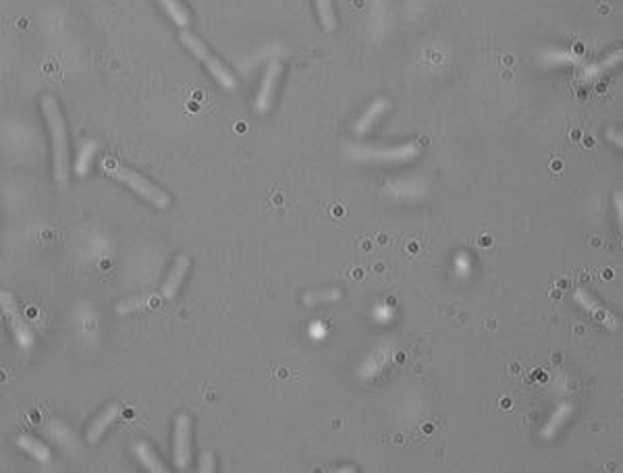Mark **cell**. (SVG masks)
Instances as JSON below:
<instances>
[{
	"label": "cell",
	"instance_id": "1",
	"mask_svg": "<svg viewBox=\"0 0 623 473\" xmlns=\"http://www.w3.org/2000/svg\"><path fill=\"white\" fill-rule=\"evenodd\" d=\"M40 108L46 121L50 141H52V175L56 185H67L71 177V154H69V133L65 114L61 111L56 98L44 96L40 102Z\"/></svg>",
	"mask_w": 623,
	"mask_h": 473
},
{
	"label": "cell",
	"instance_id": "2",
	"mask_svg": "<svg viewBox=\"0 0 623 473\" xmlns=\"http://www.w3.org/2000/svg\"><path fill=\"white\" fill-rule=\"evenodd\" d=\"M102 171L108 177L123 183L125 187H129L136 195H139L141 200H146L150 205H154L158 210H166L171 205V195L162 187H158L154 180L139 175L138 171H133V168H129L125 164H118L116 160H111V158L102 160Z\"/></svg>",
	"mask_w": 623,
	"mask_h": 473
},
{
	"label": "cell",
	"instance_id": "3",
	"mask_svg": "<svg viewBox=\"0 0 623 473\" xmlns=\"http://www.w3.org/2000/svg\"><path fill=\"white\" fill-rule=\"evenodd\" d=\"M349 160L358 164H407L420 156L417 143H401V146H349L347 154Z\"/></svg>",
	"mask_w": 623,
	"mask_h": 473
},
{
	"label": "cell",
	"instance_id": "4",
	"mask_svg": "<svg viewBox=\"0 0 623 473\" xmlns=\"http://www.w3.org/2000/svg\"><path fill=\"white\" fill-rule=\"evenodd\" d=\"M191 419L187 413H179L175 417L173 428V461L179 472H189L191 467Z\"/></svg>",
	"mask_w": 623,
	"mask_h": 473
},
{
	"label": "cell",
	"instance_id": "5",
	"mask_svg": "<svg viewBox=\"0 0 623 473\" xmlns=\"http://www.w3.org/2000/svg\"><path fill=\"white\" fill-rule=\"evenodd\" d=\"M280 75H283V65L278 61H270L260 79V88L255 93V111L260 114L270 113L275 98H277L278 83H280Z\"/></svg>",
	"mask_w": 623,
	"mask_h": 473
},
{
	"label": "cell",
	"instance_id": "6",
	"mask_svg": "<svg viewBox=\"0 0 623 473\" xmlns=\"http://www.w3.org/2000/svg\"><path fill=\"white\" fill-rule=\"evenodd\" d=\"M387 198L397 200V202H417L424 200L428 193V183L417 177H405V179L389 180L385 187Z\"/></svg>",
	"mask_w": 623,
	"mask_h": 473
},
{
	"label": "cell",
	"instance_id": "7",
	"mask_svg": "<svg viewBox=\"0 0 623 473\" xmlns=\"http://www.w3.org/2000/svg\"><path fill=\"white\" fill-rule=\"evenodd\" d=\"M118 415H121V405L108 403V405L104 407V409L93 417L92 422H90V426H88V429H86V440H88L90 444H98V442L102 440V436L106 434V429L111 428L116 419H118Z\"/></svg>",
	"mask_w": 623,
	"mask_h": 473
},
{
	"label": "cell",
	"instance_id": "8",
	"mask_svg": "<svg viewBox=\"0 0 623 473\" xmlns=\"http://www.w3.org/2000/svg\"><path fill=\"white\" fill-rule=\"evenodd\" d=\"M189 266H191V262H189L187 255H177V258H175L171 270H168L166 278H164V283H162L161 293L164 299L171 301V299H175V297L179 295L181 287H183L185 276H187V272H189Z\"/></svg>",
	"mask_w": 623,
	"mask_h": 473
},
{
	"label": "cell",
	"instance_id": "9",
	"mask_svg": "<svg viewBox=\"0 0 623 473\" xmlns=\"http://www.w3.org/2000/svg\"><path fill=\"white\" fill-rule=\"evenodd\" d=\"M389 108H391L389 98H376V100L370 104L368 108L360 114V118H358V123H355V127H353L355 136H366V133H370V131L374 129V125H376L385 114L389 113Z\"/></svg>",
	"mask_w": 623,
	"mask_h": 473
},
{
	"label": "cell",
	"instance_id": "10",
	"mask_svg": "<svg viewBox=\"0 0 623 473\" xmlns=\"http://www.w3.org/2000/svg\"><path fill=\"white\" fill-rule=\"evenodd\" d=\"M131 451H133L136 459H138V463L146 469V472H152V473L168 472L166 465H164V461H162L161 457L156 454V451H154L146 440H136V442L131 444Z\"/></svg>",
	"mask_w": 623,
	"mask_h": 473
},
{
	"label": "cell",
	"instance_id": "11",
	"mask_svg": "<svg viewBox=\"0 0 623 473\" xmlns=\"http://www.w3.org/2000/svg\"><path fill=\"white\" fill-rule=\"evenodd\" d=\"M96 152H98V143L93 141L92 137H83L79 143H77V156H75V175L79 179L88 177V173L92 171L93 160H96Z\"/></svg>",
	"mask_w": 623,
	"mask_h": 473
},
{
	"label": "cell",
	"instance_id": "12",
	"mask_svg": "<svg viewBox=\"0 0 623 473\" xmlns=\"http://www.w3.org/2000/svg\"><path fill=\"white\" fill-rule=\"evenodd\" d=\"M572 413H574V405H572V403H561V405L557 407V409L553 411V415L549 417V422L545 424L542 432H540L542 438H547V440L554 438L561 429L565 428V424L569 422Z\"/></svg>",
	"mask_w": 623,
	"mask_h": 473
},
{
	"label": "cell",
	"instance_id": "13",
	"mask_svg": "<svg viewBox=\"0 0 623 473\" xmlns=\"http://www.w3.org/2000/svg\"><path fill=\"white\" fill-rule=\"evenodd\" d=\"M204 65H206L208 73L225 88V90L233 91L235 88H237V77L233 75V71H229V67L227 65H223L214 54H210L206 61H204Z\"/></svg>",
	"mask_w": 623,
	"mask_h": 473
},
{
	"label": "cell",
	"instance_id": "14",
	"mask_svg": "<svg viewBox=\"0 0 623 473\" xmlns=\"http://www.w3.org/2000/svg\"><path fill=\"white\" fill-rule=\"evenodd\" d=\"M576 299L577 303L586 310V312H590L592 315H597V320H600L602 324H607L609 328H617V320H615V315H611L602 305H600L597 299H592L588 293H584V291H577L576 293Z\"/></svg>",
	"mask_w": 623,
	"mask_h": 473
},
{
	"label": "cell",
	"instance_id": "15",
	"mask_svg": "<svg viewBox=\"0 0 623 473\" xmlns=\"http://www.w3.org/2000/svg\"><path fill=\"white\" fill-rule=\"evenodd\" d=\"M343 297V291L337 287H324V289H312L301 295V301L305 305H324V303H337Z\"/></svg>",
	"mask_w": 623,
	"mask_h": 473
},
{
	"label": "cell",
	"instance_id": "16",
	"mask_svg": "<svg viewBox=\"0 0 623 473\" xmlns=\"http://www.w3.org/2000/svg\"><path fill=\"white\" fill-rule=\"evenodd\" d=\"M17 447H19L24 452H27L31 459H36L38 463H46L48 459H50V451H48L46 444L40 442L38 438L27 436V434L17 436Z\"/></svg>",
	"mask_w": 623,
	"mask_h": 473
},
{
	"label": "cell",
	"instance_id": "17",
	"mask_svg": "<svg viewBox=\"0 0 623 473\" xmlns=\"http://www.w3.org/2000/svg\"><path fill=\"white\" fill-rule=\"evenodd\" d=\"M161 6H162V11L168 15V19L175 23L177 27L187 29V27L191 25V13H189V9L185 6L183 2H175V0H162Z\"/></svg>",
	"mask_w": 623,
	"mask_h": 473
},
{
	"label": "cell",
	"instance_id": "18",
	"mask_svg": "<svg viewBox=\"0 0 623 473\" xmlns=\"http://www.w3.org/2000/svg\"><path fill=\"white\" fill-rule=\"evenodd\" d=\"M13 301H6V295H4V314L11 317V328L15 330V337L19 340L21 347H29L31 345V332L25 328V324L21 322V317L17 314L15 305H11Z\"/></svg>",
	"mask_w": 623,
	"mask_h": 473
},
{
	"label": "cell",
	"instance_id": "19",
	"mask_svg": "<svg viewBox=\"0 0 623 473\" xmlns=\"http://www.w3.org/2000/svg\"><path fill=\"white\" fill-rule=\"evenodd\" d=\"M152 305V297L146 295V297H129V299H121L115 305V312L118 315H129L133 312H139V310H146Z\"/></svg>",
	"mask_w": 623,
	"mask_h": 473
},
{
	"label": "cell",
	"instance_id": "20",
	"mask_svg": "<svg viewBox=\"0 0 623 473\" xmlns=\"http://www.w3.org/2000/svg\"><path fill=\"white\" fill-rule=\"evenodd\" d=\"M181 42H183L185 48H187V50H189L198 61H202V63H204L208 56L212 54L210 48H208V46L204 44L196 34H191V31H183V34H181Z\"/></svg>",
	"mask_w": 623,
	"mask_h": 473
},
{
	"label": "cell",
	"instance_id": "21",
	"mask_svg": "<svg viewBox=\"0 0 623 473\" xmlns=\"http://www.w3.org/2000/svg\"><path fill=\"white\" fill-rule=\"evenodd\" d=\"M314 6H316V13H318L320 23H323L324 31H335V29H337V17H335L333 2L318 0V2H314Z\"/></svg>",
	"mask_w": 623,
	"mask_h": 473
},
{
	"label": "cell",
	"instance_id": "22",
	"mask_svg": "<svg viewBox=\"0 0 623 473\" xmlns=\"http://www.w3.org/2000/svg\"><path fill=\"white\" fill-rule=\"evenodd\" d=\"M198 472H202V473L216 472V459H214V454H212L210 451L202 452V454H200V461H198Z\"/></svg>",
	"mask_w": 623,
	"mask_h": 473
},
{
	"label": "cell",
	"instance_id": "23",
	"mask_svg": "<svg viewBox=\"0 0 623 473\" xmlns=\"http://www.w3.org/2000/svg\"><path fill=\"white\" fill-rule=\"evenodd\" d=\"M622 191H617V193H615V212H617V220H619V223H622L623 220V214H622Z\"/></svg>",
	"mask_w": 623,
	"mask_h": 473
},
{
	"label": "cell",
	"instance_id": "24",
	"mask_svg": "<svg viewBox=\"0 0 623 473\" xmlns=\"http://www.w3.org/2000/svg\"><path fill=\"white\" fill-rule=\"evenodd\" d=\"M337 472H355L353 467H341V469H337Z\"/></svg>",
	"mask_w": 623,
	"mask_h": 473
}]
</instances>
